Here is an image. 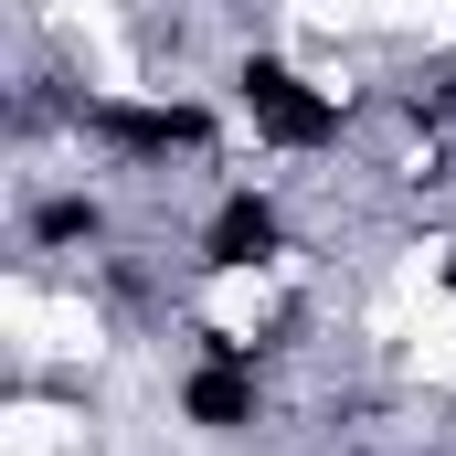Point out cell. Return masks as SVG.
Segmentation results:
<instances>
[{"label":"cell","instance_id":"cell-2","mask_svg":"<svg viewBox=\"0 0 456 456\" xmlns=\"http://www.w3.org/2000/svg\"><path fill=\"white\" fill-rule=\"evenodd\" d=\"M213 287L224 276H276L287 265V213H276V191H255V181H233L224 202H213V224H202V255H191Z\"/></svg>","mask_w":456,"mask_h":456},{"label":"cell","instance_id":"cell-4","mask_svg":"<svg viewBox=\"0 0 456 456\" xmlns=\"http://www.w3.org/2000/svg\"><path fill=\"white\" fill-rule=\"evenodd\" d=\"M96 224H107L96 191H53V202H32V244H43V255H53V244H96Z\"/></svg>","mask_w":456,"mask_h":456},{"label":"cell","instance_id":"cell-5","mask_svg":"<svg viewBox=\"0 0 456 456\" xmlns=\"http://www.w3.org/2000/svg\"><path fill=\"white\" fill-rule=\"evenodd\" d=\"M436 276H446V297H456V244H446V265H436Z\"/></svg>","mask_w":456,"mask_h":456},{"label":"cell","instance_id":"cell-3","mask_svg":"<svg viewBox=\"0 0 456 456\" xmlns=\"http://www.w3.org/2000/svg\"><path fill=\"white\" fill-rule=\"evenodd\" d=\"M255 414H265V382H255V361H191L181 371V425L191 436H255Z\"/></svg>","mask_w":456,"mask_h":456},{"label":"cell","instance_id":"cell-1","mask_svg":"<svg viewBox=\"0 0 456 456\" xmlns=\"http://www.w3.org/2000/svg\"><path fill=\"white\" fill-rule=\"evenodd\" d=\"M233 107H244L255 138H276V149H330L350 127V96L319 86V75H297L287 53H244L233 64Z\"/></svg>","mask_w":456,"mask_h":456}]
</instances>
